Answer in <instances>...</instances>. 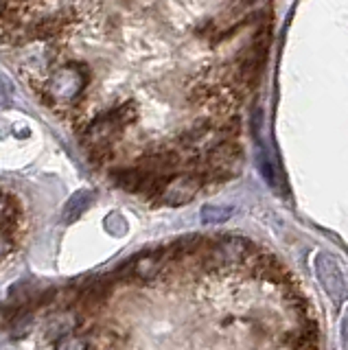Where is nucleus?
<instances>
[{
    "mask_svg": "<svg viewBox=\"0 0 348 350\" xmlns=\"http://www.w3.org/2000/svg\"><path fill=\"white\" fill-rule=\"evenodd\" d=\"M88 83H90L88 66L72 62L59 68L44 85H36V92L49 107H57L59 103L72 107L81 98Z\"/></svg>",
    "mask_w": 348,
    "mask_h": 350,
    "instance_id": "obj_1",
    "label": "nucleus"
},
{
    "mask_svg": "<svg viewBox=\"0 0 348 350\" xmlns=\"http://www.w3.org/2000/svg\"><path fill=\"white\" fill-rule=\"evenodd\" d=\"M138 120V107L134 101H125L105 114H99L83 127V145H114L116 138L123 134L127 125Z\"/></svg>",
    "mask_w": 348,
    "mask_h": 350,
    "instance_id": "obj_2",
    "label": "nucleus"
},
{
    "mask_svg": "<svg viewBox=\"0 0 348 350\" xmlns=\"http://www.w3.org/2000/svg\"><path fill=\"white\" fill-rule=\"evenodd\" d=\"M204 180L198 169H184L173 173L171 178L167 180L165 189L160 191L156 204L160 206H171V208H178L184 206L195 200V195L202 191Z\"/></svg>",
    "mask_w": 348,
    "mask_h": 350,
    "instance_id": "obj_3",
    "label": "nucleus"
},
{
    "mask_svg": "<svg viewBox=\"0 0 348 350\" xmlns=\"http://www.w3.org/2000/svg\"><path fill=\"white\" fill-rule=\"evenodd\" d=\"M315 276H318L324 291L329 293L335 306H340L348 298V284L346 278L337 265V260L331 254H318L315 256Z\"/></svg>",
    "mask_w": 348,
    "mask_h": 350,
    "instance_id": "obj_4",
    "label": "nucleus"
},
{
    "mask_svg": "<svg viewBox=\"0 0 348 350\" xmlns=\"http://www.w3.org/2000/svg\"><path fill=\"white\" fill-rule=\"evenodd\" d=\"M92 191H79V193H75L70 200H68V204L64 206V215H62V219L66 224H72V221H77V219L88 211L90 208V204H92Z\"/></svg>",
    "mask_w": 348,
    "mask_h": 350,
    "instance_id": "obj_5",
    "label": "nucleus"
},
{
    "mask_svg": "<svg viewBox=\"0 0 348 350\" xmlns=\"http://www.w3.org/2000/svg\"><path fill=\"white\" fill-rule=\"evenodd\" d=\"M235 215L232 206H222V204H209L202 208V221L206 226H219L226 224L228 219Z\"/></svg>",
    "mask_w": 348,
    "mask_h": 350,
    "instance_id": "obj_6",
    "label": "nucleus"
},
{
    "mask_svg": "<svg viewBox=\"0 0 348 350\" xmlns=\"http://www.w3.org/2000/svg\"><path fill=\"white\" fill-rule=\"evenodd\" d=\"M88 160L94 167H105L114 160V145H92L88 147Z\"/></svg>",
    "mask_w": 348,
    "mask_h": 350,
    "instance_id": "obj_7",
    "label": "nucleus"
},
{
    "mask_svg": "<svg viewBox=\"0 0 348 350\" xmlns=\"http://www.w3.org/2000/svg\"><path fill=\"white\" fill-rule=\"evenodd\" d=\"M258 167H260V173H263V178L267 180V184L271 186V189H278V173L274 169V162L269 160V156H263V153H260Z\"/></svg>",
    "mask_w": 348,
    "mask_h": 350,
    "instance_id": "obj_8",
    "label": "nucleus"
},
{
    "mask_svg": "<svg viewBox=\"0 0 348 350\" xmlns=\"http://www.w3.org/2000/svg\"><path fill=\"white\" fill-rule=\"evenodd\" d=\"M14 247H16L14 232H0V262H3L9 254H12Z\"/></svg>",
    "mask_w": 348,
    "mask_h": 350,
    "instance_id": "obj_9",
    "label": "nucleus"
},
{
    "mask_svg": "<svg viewBox=\"0 0 348 350\" xmlns=\"http://www.w3.org/2000/svg\"><path fill=\"white\" fill-rule=\"evenodd\" d=\"M14 101V92H12V85L0 75V107H9Z\"/></svg>",
    "mask_w": 348,
    "mask_h": 350,
    "instance_id": "obj_10",
    "label": "nucleus"
},
{
    "mask_svg": "<svg viewBox=\"0 0 348 350\" xmlns=\"http://www.w3.org/2000/svg\"><path fill=\"white\" fill-rule=\"evenodd\" d=\"M14 202H16V200H14L12 195H5V193H0V215H3V213H7V208L12 206Z\"/></svg>",
    "mask_w": 348,
    "mask_h": 350,
    "instance_id": "obj_11",
    "label": "nucleus"
},
{
    "mask_svg": "<svg viewBox=\"0 0 348 350\" xmlns=\"http://www.w3.org/2000/svg\"><path fill=\"white\" fill-rule=\"evenodd\" d=\"M342 333H344V346L348 348V315H346V320H344V328H342Z\"/></svg>",
    "mask_w": 348,
    "mask_h": 350,
    "instance_id": "obj_12",
    "label": "nucleus"
}]
</instances>
